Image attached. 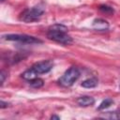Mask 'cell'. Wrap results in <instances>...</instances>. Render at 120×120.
Wrapping results in <instances>:
<instances>
[{
    "mask_svg": "<svg viewBox=\"0 0 120 120\" xmlns=\"http://www.w3.org/2000/svg\"><path fill=\"white\" fill-rule=\"evenodd\" d=\"M47 37L50 39L63 45H69L72 43V38L68 35V27L60 23L52 25L49 28Z\"/></svg>",
    "mask_w": 120,
    "mask_h": 120,
    "instance_id": "obj_1",
    "label": "cell"
},
{
    "mask_svg": "<svg viewBox=\"0 0 120 120\" xmlns=\"http://www.w3.org/2000/svg\"><path fill=\"white\" fill-rule=\"evenodd\" d=\"M43 13H44V9L41 7H38V6L33 7L23 10L21 13L19 19L24 22H33L39 20L40 17L43 15Z\"/></svg>",
    "mask_w": 120,
    "mask_h": 120,
    "instance_id": "obj_2",
    "label": "cell"
},
{
    "mask_svg": "<svg viewBox=\"0 0 120 120\" xmlns=\"http://www.w3.org/2000/svg\"><path fill=\"white\" fill-rule=\"evenodd\" d=\"M80 77V70L76 67L69 68L58 80V83L63 87L71 86Z\"/></svg>",
    "mask_w": 120,
    "mask_h": 120,
    "instance_id": "obj_3",
    "label": "cell"
},
{
    "mask_svg": "<svg viewBox=\"0 0 120 120\" xmlns=\"http://www.w3.org/2000/svg\"><path fill=\"white\" fill-rule=\"evenodd\" d=\"M3 38L6 40L8 41H17L21 43H25V44H37V43H42V40L24 34H8L3 36Z\"/></svg>",
    "mask_w": 120,
    "mask_h": 120,
    "instance_id": "obj_4",
    "label": "cell"
},
{
    "mask_svg": "<svg viewBox=\"0 0 120 120\" xmlns=\"http://www.w3.org/2000/svg\"><path fill=\"white\" fill-rule=\"evenodd\" d=\"M53 68V62L52 60H43L35 63L32 66V68L35 70V72L39 75V74H44L52 70Z\"/></svg>",
    "mask_w": 120,
    "mask_h": 120,
    "instance_id": "obj_5",
    "label": "cell"
},
{
    "mask_svg": "<svg viewBox=\"0 0 120 120\" xmlns=\"http://www.w3.org/2000/svg\"><path fill=\"white\" fill-rule=\"evenodd\" d=\"M92 26L98 31H104L109 28V22L103 19H95L93 21Z\"/></svg>",
    "mask_w": 120,
    "mask_h": 120,
    "instance_id": "obj_6",
    "label": "cell"
},
{
    "mask_svg": "<svg viewBox=\"0 0 120 120\" xmlns=\"http://www.w3.org/2000/svg\"><path fill=\"white\" fill-rule=\"evenodd\" d=\"M77 103L80 106L82 107H88V106H92L95 103V99L94 98L90 97V96H82L77 98Z\"/></svg>",
    "mask_w": 120,
    "mask_h": 120,
    "instance_id": "obj_7",
    "label": "cell"
},
{
    "mask_svg": "<svg viewBox=\"0 0 120 120\" xmlns=\"http://www.w3.org/2000/svg\"><path fill=\"white\" fill-rule=\"evenodd\" d=\"M98 79L93 77V78H89V79L84 80L81 83V85L82 87H84V88H94V87H96L98 85Z\"/></svg>",
    "mask_w": 120,
    "mask_h": 120,
    "instance_id": "obj_8",
    "label": "cell"
},
{
    "mask_svg": "<svg viewBox=\"0 0 120 120\" xmlns=\"http://www.w3.org/2000/svg\"><path fill=\"white\" fill-rule=\"evenodd\" d=\"M22 77L24 80H26V81H31V80L37 78V77H38V74L35 72V70H34L32 68H30L29 69L25 70V71L22 74Z\"/></svg>",
    "mask_w": 120,
    "mask_h": 120,
    "instance_id": "obj_9",
    "label": "cell"
},
{
    "mask_svg": "<svg viewBox=\"0 0 120 120\" xmlns=\"http://www.w3.org/2000/svg\"><path fill=\"white\" fill-rule=\"evenodd\" d=\"M29 83H30V85H31L32 87H34V88H40V87L43 86L44 81H43L42 79L37 77V78H35V79L29 81Z\"/></svg>",
    "mask_w": 120,
    "mask_h": 120,
    "instance_id": "obj_10",
    "label": "cell"
},
{
    "mask_svg": "<svg viewBox=\"0 0 120 120\" xmlns=\"http://www.w3.org/2000/svg\"><path fill=\"white\" fill-rule=\"evenodd\" d=\"M112 103H113V100H112V99H111V98H106V99H104V100L100 103V105L98 106V110H99V111H100V110H105V109L109 108L111 105H112Z\"/></svg>",
    "mask_w": 120,
    "mask_h": 120,
    "instance_id": "obj_11",
    "label": "cell"
},
{
    "mask_svg": "<svg viewBox=\"0 0 120 120\" xmlns=\"http://www.w3.org/2000/svg\"><path fill=\"white\" fill-rule=\"evenodd\" d=\"M98 8L100 11H102L103 13L108 14V15H112L113 13V8L109 7V6H106V5H100Z\"/></svg>",
    "mask_w": 120,
    "mask_h": 120,
    "instance_id": "obj_12",
    "label": "cell"
},
{
    "mask_svg": "<svg viewBox=\"0 0 120 120\" xmlns=\"http://www.w3.org/2000/svg\"><path fill=\"white\" fill-rule=\"evenodd\" d=\"M104 117L110 119H120V112H108L104 114Z\"/></svg>",
    "mask_w": 120,
    "mask_h": 120,
    "instance_id": "obj_13",
    "label": "cell"
},
{
    "mask_svg": "<svg viewBox=\"0 0 120 120\" xmlns=\"http://www.w3.org/2000/svg\"><path fill=\"white\" fill-rule=\"evenodd\" d=\"M7 76H8V73H7L5 70H2V71L0 72V84H1V86H2L3 83L5 82V80H6Z\"/></svg>",
    "mask_w": 120,
    "mask_h": 120,
    "instance_id": "obj_14",
    "label": "cell"
},
{
    "mask_svg": "<svg viewBox=\"0 0 120 120\" xmlns=\"http://www.w3.org/2000/svg\"><path fill=\"white\" fill-rule=\"evenodd\" d=\"M8 102H5L4 100H1L0 101V108L1 109H4V108H6V107H8Z\"/></svg>",
    "mask_w": 120,
    "mask_h": 120,
    "instance_id": "obj_15",
    "label": "cell"
},
{
    "mask_svg": "<svg viewBox=\"0 0 120 120\" xmlns=\"http://www.w3.org/2000/svg\"><path fill=\"white\" fill-rule=\"evenodd\" d=\"M51 118H52V119H60V117H59V116H56V115H52Z\"/></svg>",
    "mask_w": 120,
    "mask_h": 120,
    "instance_id": "obj_16",
    "label": "cell"
},
{
    "mask_svg": "<svg viewBox=\"0 0 120 120\" xmlns=\"http://www.w3.org/2000/svg\"><path fill=\"white\" fill-rule=\"evenodd\" d=\"M4 1H5V0H1V2H4Z\"/></svg>",
    "mask_w": 120,
    "mask_h": 120,
    "instance_id": "obj_17",
    "label": "cell"
}]
</instances>
